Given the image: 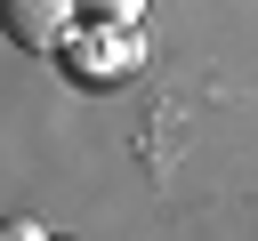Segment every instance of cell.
<instances>
[{"instance_id": "cell-1", "label": "cell", "mask_w": 258, "mask_h": 241, "mask_svg": "<svg viewBox=\"0 0 258 241\" xmlns=\"http://www.w3.org/2000/svg\"><path fill=\"white\" fill-rule=\"evenodd\" d=\"M56 56H64V72H81V80H121V72H137L145 64V40H137V24H73L64 40H56Z\"/></svg>"}, {"instance_id": "cell-2", "label": "cell", "mask_w": 258, "mask_h": 241, "mask_svg": "<svg viewBox=\"0 0 258 241\" xmlns=\"http://www.w3.org/2000/svg\"><path fill=\"white\" fill-rule=\"evenodd\" d=\"M73 24H81L73 0H0V32H8L16 48H32V56H48Z\"/></svg>"}, {"instance_id": "cell-3", "label": "cell", "mask_w": 258, "mask_h": 241, "mask_svg": "<svg viewBox=\"0 0 258 241\" xmlns=\"http://www.w3.org/2000/svg\"><path fill=\"white\" fill-rule=\"evenodd\" d=\"M73 16H81V24H137L145 0H73Z\"/></svg>"}, {"instance_id": "cell-4", "label": "cell", "mask_w": 258, "mask_h": 241, "mask_svg": "<svg viewBox=\"0 0 258 241\" xmlns=\"http://www.w3.org/2000/svg\"><path fill=\"white\" fill-rule=\"evenodd\" d=\"M0 241H48V233H40L32 217H0Z\"/></svg>"}]
</instances>
